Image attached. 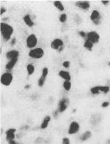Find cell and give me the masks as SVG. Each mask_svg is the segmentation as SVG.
Returning a JSON list of instances; mask_svg holds the SVG:
<instances>
[{
  "mask_svg": "<svg viewBox=\"0 0 110 144\" xmlns=\"http://www.w3.org/2000/svg\"><path fill=\"white\" fill-rule=\"evenodd\" d=\"M0 30L2 35L5 41H7L10 39L14 30L11 25L5 23H1L0 24Z\"/></svg>",
  "mask_w": 110,
  "mask_h": 144,
  "instance_id": "6da1fadb",
  "label": "cell"
},
{
  "mask_svg": "<svg viewBox=\"0 0 110 144\" xmlns=\"http://www.w3.org/2000/svg\"><path fill=\"white\" fill-rule=\"evenodd\" d=\"M30 57L36 58V59H40L42 58L44 55V51L41 48H36L31 50L29 53Z\"/></svg>",
  "mask_w": 110,
  "mask_h": 144,
  "instance_id": "7a4b0ae2",
  "label": "cell"
},
{
  "mask_svg": "<svg viewBox=\"0 0 110 144\" xmlns=\"http://www.w3.org/2000/svg\"><path fill=\"white\" fill-rule=\"evenodd\" d=\"M13 80V76L9 73H5L1 77V83L5 86H9Z\"/></svg>",
  "mask_w": 110,
  "mask_h": 144,
  "instance_id": "3957f363",
  "label": "cell"
},
{
  "mask_svg": "<svg viewBox=\"0 0 110 144\" xmlns=\"http://www.w3.org/2000/svg\"><path fill=\"white\" fill-rule=\"evenodd\" d=\"M80 129V125L78 122L73 121L70 123L69 126L68 134L69 135H74L77 134Z\"/></svg>",
  "mask_w": 110,
  "mask_h": 144,
  "instance_id": "277c9868",
  "label": "cell"
},
{
  "mask_svg": "<svg viewBox=\"0 0 110 144\" xmlns=\"http://www.w3.org/2000/svg\"><path fill=\"white\" fill-rule=\"evenodd\" d=\"M51 47L54 50H58L59 52H61L64 48V42L60 39H55L51 43Z\"/></svg>",
  "mask_w": 110,
  "mask_h": 144,
  "instance_id": "5b68a950",
  "label": "cell"
},
{
  "mask_svg": "<svg viewBox=\"0 0 110 144\" xmlns=\"http://www.w3.org/2000/svg\"><path fill=\"white\" fill-rule=\"evenodd\" d=\"M70 104V101L67 98H63L61 99L58 104V111L60 113H63L66 110L69 105Z\"/></svg>",
  "mask_w": 110,
  "mask_h": 144,
  "instance_id": "8992f818",
  "label": "cell"
},
{
  "mask_svg": "<svg viewBox=\"0 0 110 144\" xmlns=\"http://www.w3.org/2000/svg\"><path fill=\"white\" fill-rule=\"evenodd\" d=\"M87 39L92 42L93 44H96L99 41L100 36L98 34V33L94 31H92V32H89L87 34Z\"/></svg>",
  "mask_w": 110,
  "mask_h": 144,
  "instance_id": "52a82bcc",
  "label": "cell"
},
{
  "mask_svg": "<svg viewBox=\"0 0 110 144\" xmlns=\"http://www.w3.org/2000/svg\"><path fill=\"white\" fill-rule=\"evenodd\" d=\"M101 15L99 11L94 10L92 12V14L90 15V19L94 24L96 25H99L101 22Z\"/></svg>",
  "mask_w": 110,
  "mask_h": 144,
  "instance_id": "ba28073f",
  "label": "cell"
},
{
  "mask_svg": "<svg viewBox=\"0 0 110 144\" xmlns=\"http://www.w3.org/2000/svg\"><path fill=\"white\" fill-rule=\"evenodd\" d=\"M37 44V39L34 34H31L26 39V45L29 48L35 47Z\"/></svg>",
  "mask_w": 110,
  "mask_h": 144,
  "instance_id": "9c48e42d",
  "label": "cell"
},
{
  "mask_svg": "<svg viewBox=\"0 0 110 144\" xmlns=\"http://www.w3.org/2000/svg\"><path fill=\"white\" fill-rule=\"evenodd\" d=\"M17 130L14 128H10L7 130L5 132L6 134V139L8 142L9 141L15 140V133H16Z\"/></svg>",
  "mask_w": 110,
  "mask_h": 144,
  "instance_id": "30bf717a",
  "label": "cell"
},
{
  "mask_svg": "<svg viewBox=\"0 0 110 144\" xmlns=\"http://www.w3.org/2000/svg\"><path fill=\"white\" fill-rule=\"evenodd\" d=\"M75 5L79 8H80L82 10L87 11L90 8V3L89 2L86 1H77L75 3Z\"/></svg>",
  "mask_w": 110,
  "mask_h": 144,
  "instance_id": "8fae6325",
  "label": "cell"
},
{
  "mask_svg": "<svg viewBox=\"0 0 110 144\" xmlns=\"http://www.w3.org/2000/svg\"><path fill=\"white\" fill-rule=\"evenodd\" d=\"M19 55V51L17 50H12L8 51L6 53V57L8 59H13L15 58H18Z\"/></svg>",
  "mask_w": 110,
  "mask_h": 144,
  "instance_id": "7c38bea8",
  "label": "cell"
},
{
  "mask_svg": "<svg viewBox=\"0 0 110 144\" xmlns=\"http://www.w3.org/2000/svg\"><path fill=\"white\" fill-rule=\"evenodd\" d=\"M92 136V132L89 131V130H87V131H84V133H83L81 134L80 137V140L81 141L84 142L87 141L88 140L90 139Z\"/></svg>",
  "mask_w": 110,
  "mask_h": 144,
  "instance_id": "4fadbf2b",
  "label": "cell"
},
{
  "mask_svg": "<svg viewBox=\"0 0 110 144\" xmlns=\"http://www.w3.org/2000/svg\"><path fill=\"white\" fill-rule=\"evenodd\" d=\"M59 75L63 79H64L65 81H70L71 79L70 73L67 71H61L59 73Z\"/></svg>",
  "mask_w": 110,
  "mask_h": 144,
  "instance_id": "5bb4252c",
  "label": "cell"
},
{
  "mask_svg": "<svg viewBox=\"0 0 110 144\" xmlns=\"http://www.w3.org/2000/svg\"><path fill=\"white\" fill-rule=\"evenodd\" d=\"M51 120V118L49 116H47L44 118L41 124V128L42 129H45L48 127L50 121Z\"/></svg>",
  "mask_w": 110,
  "mask_h": 144,
  "instance_id": "9a60e30c",
  "label": "cell"
},
{
  "mask_svg": "<svg viewBox=\"0 0 110 144\" xmlns=\"http://www.w3.org/2000/svg\"><path fill=\"white\" fill-rule=\"evenodd\" d=\"M18 61V58H15L11 60L6 65V68L8 70H11L14 67L15 65H16L17 62Z\"/></svg>",
  "mask_w": 110,
  "mask_h": 144,
  "instance_id": "2e32d148",
  "label": "cell"
},
{
  "mask_svg": "<svg viewBox=\"0 0 110 144\" xmlns=\"http://www.w3.org/2000/svg\"><path fill=\"white\" fill-rule=\"evenodd\" d=\"M24 20L25 23V24L29 27H32L34 26V23L32 22L31 19L30 15L29 14L26 15L24 17Z\"/></svg>",
  "mask_w": 110,
  "mask_h": 144,
  "instance_id": "e0dca14e",
  "label": "cell"
},
{
  "mask_svg": "<svg viewBox=\"0 0 110 144\" xmlns=\"http://www.w3.org/2000/svg\"><path fill=\"white\" fill-rule=\"evenodd\" d=\"M84 47H85L86 49H87L89 51H91L93 49V44L92 43V42H90L89 40H88L87 39L85 40L84 44Z\"/></svg>",
  "mask_w": 110,
  "mask_h": 144,
  "instance_id": "ac0fdd59",
  "label": "cell"
},
{
  "mask_svg": "<svg viewBox=\"0 0 110 144\" xmlns=\"http://www.w3.org/2000/svg\"><path fill=\"white\" fill-rule=\"evenodd\" d=\"M54 5L58 9H59L60 11H64V7L63 5V3L60 1H55L54 2Z\"/></svg>",
  "mask_w": 110,
  "mask_h": 144,
  "instance_id": "d6986e66",
  "label": "cell"
},
{
  "mask_svg": "<svg viewBox=\"0 0 110 144\" xmlns=\"http://www.w3.org/2000/svg\"><path fill=\"white\" fill-rule=\"evenodd\" d=\"M63 87L66 91H70L71 88V83L70 81H65L63 83Z\"/></svg>",
  "mask_w": 110,
  "mask_h": 144,
  "instance_id": "ffe728a7",
  "label": "cell"
},
{
  "mask_svg": "<svg viewBox=\"0 0 110 144\" xmlns=\"http://www.w3.org/2000/svg\"><path fill=\"white\" fill-rule=\"evenodd\" d=\"M90 92H91L93 95H99L100 94L99 86L92 87V88L90 89Z\"/></svg>",
  "mask_w": 110,
  "mask_h": 144,
  "instance_id": "44dd1931",
  "label": "cell"
},
{
  "mask_svg": "<svg viewBox=\"0 0 110 144\" xmlns=\"http://www.w3.org/2000/svg\"><path fill=\"white\" fill-rule=\"evenodd\" d=\"M27 70H28L29 75H32L35 71V68L34 65H31V64L28 65V66H27Z\"/></svg>",
  "mask_w": 110,
  "mask_h": 144,
  "instance_id": "7402d4cb",
  "label": "cell"
},
{
  "mask_svg": "<svg viewBox=\"0 0 110 144\" xmlns=\"http://www.w3.org/2000/svg\"><path fill=\"white\" fill-rule=\"evenodd\" d=\"M100 91H101L104 94H107L110 91V87L107 86H99Z\"/></svg>",
  "mask_w": 110,
  "mask_h": 144,
  "instance_id": "603a6c76",
  "label": "cell"
},
{
  "mask_svg": "<svg viewBox=\"0 0 110 144\" xmlns=\"http://www.w3.org/2000/svg\"><path fill=\"white\" fill-rule=\"evenodd\" d=\"M46 79V77H43V76L42 75L41 77L40 78V79H38V86H39L40 87L43 86L44 84V83H45Z\"/></svg>",
  "mask_w": 110,
  "mask_h": 144,
  "instance_id": "cb8c5ba5",
  "label": "cell"
},
{
  "mask_svg": "<svg viewBox=\"0 0 110 144\" xmlns=\"http://www.w3.org/2000/svg\"><path fill=\"white\" fill-rule=\"evenodd\" d=\"M66 19H67V15L66 14H61L59 18V20L60 21V22L63 23L66 22Z\"/></svg>",
  "mask_w": 110,
  "mask_h": 144,
  "instance_id": "d4e9b609",
  "label": "cell"
},
{
  "mask_svg": "<svg viewBox=\"0 0 110 144\" xmlns=\"http://www.w3.org/2000/svg\"><path fill=\"white\" fill-rule=\"evenodd\" d=\"M62 144H71L70 139L67 137H63L62 139Z\"/></svg>",
  "mask_w": 110,
  "mask_h": 144,
  "instance_id": "484cf974",
  "label": "cell"
},
{
  "mask_svg": "<svg viewBox=\"0 0 110 144\" xmlns=\"http://www.w3.org/2000/svg\"><path fill=\"white\" fill-rule=\"evenodd\" d=\"M48 73V69L47 68H44L42 70V76L44 77H47Z\"/></svg>",
  "mask_w": 110,
  "mask_h": 144,
  "instance_id": "4316f807",
  "label": "cell"
},
{
  "mask_svg": "<svg viewBox=\"0 0 110 144\" xmlns=\"http://www.w3.org/2000/svg\"><path fill=\"white\" fill-rule=\"evenodd\" d=\"M63 65L65 68H69L70 65V62L69 61H65L63 63Z\"/></svg>",
  "mask_w": 110,
  "mask_h": 144,
  "instance_id": "83f0119b",
  "label": "cell"
},
{
  "mask_svg": "<svg viewBox=\"0 0 110 144\" xmlns=\"http://www.w3.org/2000/svg\"><path fill=\"white\" fill-rule=\"evenodd\" d=\"M78 34L81 37H82V38H86L87 35L86 34V33L84 32L83 31H80V32H78Z\"/></svg>",
  "mask_w": 110,
  "mask_h": 144,
  "instance_id": "f1b7e54d",
  "label": "cell"
},
{
  "mask_svg": "<svg viewBox=\"0 0 110 144\" xmlns=\"http://www.w3.org/2000/svg\"><path fill=\"white\" fill-rule=\"evenodd\" d=\"M109 105H110V103L109 102H104L102 104L101 106L103 108H106L109 106Z\"/></svg>",
  "mask_w": 110,
  "mask_h": 144,
  "instance_id": "f546056e",
  "label": "cell"
},
{
  "mask_svg": "<svg viewBox=\"0 0 110 144\" xmlns=\"http://www.w3.org/2000/svg\"><path fill=\"white\" fill-rule=\"evenodd\" d=\"M60 113V112H59V111H58V110L55 111V112H54L53 114V116L54 118L57 117L58 116V113Z\"/></svg>",
  "mask_w": 110,
  "mask_h": 144,
  "instance_id": "4dcf8cb0",
  "label": "cell"
},
{
  "mask_svg": "<svg viewBox=\"0 0 110 144\" xmlns=\"http://www.w3.org/2000/svg\"><path fill=\"white\" fill-rule=\"evenodd\" d=\"M8 144H20L18 143H17V142L15 140H11V141H9L8 142Z\"/></svg>",
  "mask_w": 110,
  "mask_h": 144,
  "instance_id": "1f68e13d",
  "label": "cell"
},
{
  "mask_svg": "<svg viewBox=\"0 0 110 144\" xmlns=\"http://www.w3.org/2000/svg\"><path fill=\"white\" fill-rule=\"evenodd\" d=\"M6 9L5 8H1V11H0V14L2 15L4 13L6 12Z\"/></svg>",
  "mask_w": 110,
  "mask_h": 144,
  "instance_id": "d6a6232c",
  "label": "cell"
},
{
  "mask_svg": "<svg viewBox=\"0 0 110 144\" xmlns=\"http://www.w3.org/2000/svg\"><path fill=\"white\" fill-rule=\"evenodd\" d=\"M15 42H16V39H15V38L13 39L12 40V41H11V45L12 46L14 45L15 44Z\"/></svg>",
  "mask_w": 110,
  "mask_h": 144,
  "instance_id": "836d02e7",
  "label": "cell"
},
{
  "mask_svg": "<svg viewBox=\"0 0 110 144\" xmlns=\"http://www.w3.org/2000/svg\"><path fill=\"white\" fill-rule=\"evenodd\" d=\"M101 2L103 3V4L104 5H107V4L109 3V1H104V0H103V1H101Z\"/></svg>",
  "mask_w": 110,
  "mask_h": 144,
  "instance_id": "e575fe53",
  "label": "cell"
},
{
  "mask_svg": "<svg viewBox=\"0 0 110 144\" xmlns=\"http://www.w3.org/2000/svg\"><path fill=\"white\" fill-rule=\"evenodd\" d=\"M30 87H31V85L29 84V85H25V86H24V88L25 89H28L30 88Z\"/></svg>",
  "mask_w": 110,
  "mask_h": 144,
  "instance_id": "d590c367",
  "label": "cell"
},
{
  "mask_svg": "<svg viewBox=\"0 0 110 144\" xmlns=\"http://www.w3.org/2000/svg\"><path fill=\"white\" fill-rule=\"evenodd\" d=\"M109 65L110 66V62H109Z\"/></svg>",
  "mask_w": 110,
  "mask_h": 144,
  "instance_id": "8d00e7d4",
  "label": "cell"
}]
</instances>
